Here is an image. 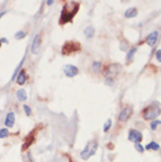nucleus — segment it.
I'll use <instances>...</instances> for the list:
<instances>
[{
	"label": "nucleus",
	"mask_w": 161,
	"mask_h": 162,
	"mask_svg": "<svg viewBox=\"0 0 161 162\" xmlns=\"http://www.w3.org/2000/svg\"><path fill=\"white\" fill-rule=\"evenodd\" d=\"M26 37V32H24V31H19V32H17L16 34H14V38L17 39V40H21V39H24Z\"/></svg>",
	"instance_id": "nucleus-21"
},
{
	"label": "nucleus",
	"mask_w": 161,
	"mask_h": 162,
	"mask_svg": "<svg viewBox=\"0 0 161 162\" xmlns=\"http://www.w3.org/2000/svg\"><path fill=\"white\" fill-rule=\"evenodd\" d=\"M160 153H161V151H160Z\"/></svg>",
	"instance_id": "nucleus-32"
},
{
	"label": "nucleus",
	"mask_w": 161,
	"mask_h": 162,
	"mask_svg": "<svg viewBox=\"0 0 161 162\" xmlns=\"http://www.w3.org/2000/svg\"><path fill=\"white\" fill-rule=\"evenodd\" d=\"M159 148H160V146L156 143V142H154V141H152V142H149L147 146H146V149L147 150H159Z\"/></svg>",
	"instance_id": "nucleus-18"
},
{
	"label": "nucleus",
	"mask_w": 161,
	"mask_h": 162,
	"mask_svg": "<svg viewBox=\"0 0 161 162\" xmlns=\"http://www.w3.org/2000/svg\"><path fill=\"white\" fill-rule=\"evenodd\" d=\"M24 112H25L26 116H31V114H32V109L28 105H24Z\"/></svg>",
	"instance_id": "nucleus-24"
},
{
	"label": "nucleus",
	"mask_w": 161,
	"mask_h": 162,
	"mask_svg": "<svg viewBox=\"0 0 161 162\" xmlns=\"http://www.w3.org/2000/svg\"><path fill=\"white\" fill-rule=\"evenodd\" d=\"M84 33H85V37H86L87 39H92V38L94 37V27H93V26L86 27L85 31H84Z\"/></svg>",
	"instance_id": "nucleus-15"
},
{
	"label": "nucleus",
	"mask_w": 161,
	"mask_h": 162,
	"mask_svg": "<svg viewBox=\"0 0 161 162\" xmlns=\"http://www.w3.org/2000/svg\"><path fill=\"white\" fill-rule=\"evenodd\" d=\"M17 96H18V100L21 101V102H24V101L27 100V93H26V91L23 89V88L19 89V91L17 92Z\"/></svg>",
	"instance_id": "nucleus-14"
},
{
	"label": "nucleus",
	"mask_w": 161,
	"mask_h": 162,
	"mask_svg": "<svg viewBox=\"0 0 161 162\" xmlns=\"http://www.w3.org/2000/svg\"><path fill=\"white\" fill-rule=\"evenodd\" d=\"M24 60H25V59H23V60L20 61V63H19V66H18V67L16 68V70H14V73H13V75H12V79H11L12 81H13V80H16V77H17V75H18V73H19V72L21 70V67H23V65H24Z\"/></svg>",
	"instance_id": "nucleus-19"
},
{
	"label": "nucleus",
	"mask_w": 161,
	"mask_h": 162,
	"mask_svg": "<svg viewBox=\"0 0 161 162\" xmlns=\"http://www.w3.org/2000/svg\"><path fill=\"white\" fill-rule=\"evenodd\" d=\"M0 47H1V41H0Z\"/></svg>",
	"instance_id": "nucleus-31"
},
{
	"label": "nucleus",
	"mask_w": 161,
	"mask_h": 162,
	"mask_svg": "<svg viewBox=\"0 0 161 162\" xmlns=\"http://www.w3.org/2000/svg\"><path fill=\"white\" fill-rule=\"evenodd\" d=\"M53 3H54V1H53V0H48V1H47V3H46V4H47V5H48V6H51V5H52V4H53Z\"/></svg>",
	"instance_id": "nucleus-29"
},
{
	"label": "nucleus",
	"mask_w": 161,
	"mask_h": 162,
	"mask_svg": "<svg viewBox=\"0 0 161 162\" xmlns=\"http://www.w3.org/2000/svg\"><path fill=\"white\" fill-rule=\"evenodd\" d=\"M133 114V108L132 107H125L119 114V121L120 122H126Z\"/></svg>",
	"instance_id": "nucleus-5"
},
{
	"label": "nucleus",
	"mask_w": 161,
	"mask_h": 162,
	"mask_svg": "<svg viewBox=\"0 0 161 162\" xmlns=\"http://www.w3.org/2000/svg\"><path fill=\"white\" fill-rule=\"evenodd\" d=\"M161 113V109L159 106L156 105H150V106H147L143 111H142V116L145 120H149V121H154L156 120V118L160 115Z\"/></svg>",
	"instance_id": "nucleus-2"
},
{
	"label": "nucleus",
	"mask_w": 161,
	"mask_h": 162,
	"mask_svg": "<svg viewBox=\"0 0 161 162\" xmlns=\"http://www.w3.org/2000/svg\"><path fill=\"white\" fill-rule=\"evenodd\" d=\"M134 147H135V149H136V150H138L140 154H142V153L145 151V148H143V147H142L140 143H135V144H134Z\"/></svg>",
	"instance_id": "nucleus-25"
},
{
	"label": "nucleus",
	"mask_w": 161,
	"mask_h": 162,
	"mask_svg": "<svg viewBox=\"0 0 161 162\" xmlns=\"http://www.w3.org/2000/svg\"><path fill=\"white\" fill-rule=\"evenodd\" d=\"M79 48H80V45H79V44H75V42H73V41H68V42H66V44L64 45V47H62V53H64V54H68V53H71V52H76Z\"/></svg>",
	"instance_id": "nucleus-4"
},
{
	"label": "nucleus",
	"mask_w": 161,
	"mask_h": 162,
	"mask_svg": "<svg viewBox=\"0 0 161 162\" xmlns=\"http://www.w3.org/2000/svg\"><path fill=\"white\" fill-rule=\"evenodd\" d=\"M128 140L134 143H140L142 141V134L136 129H131L128 133Z\"/></svg>",
	"instance_id": "nucleus-6"
},
{
	"label": "nucleus",
	"mask_w": 161,
	"mask_h": 162,
	"mask_svg": "<svg viewBox=\"0 0 161 162\" xmlns=\"http://www.w3.org/2000/svg\"><path fill=\"white\" fill-rule=\"evenodd\" d=\"M113 82H114V80H112V79H106L105 80V84L106 85H113Z\"/></svg>",
	"instance_id": "nucleus-27"
},
{
	"label": "nucleus",
	"mask_w": 161,
	"mask_h": 162,
	"mask_svg": "<svg viewBox=\"0 0 161 162\" xmlns=\"http://www.w3.org/2000/svg\"><path fill=\"white\" fill-rule=\"evenodd\" d=\"M111 126H112V120H111V119H108V120L106 121V123L104 125V132H105V133H107V132L109 130Z\"/></svg>",
	"instance_id": "nucleus-22"
},
{
	"label": "nucleus",
	"mask_w": 161,
	"mask_h": 162,
	"mask_svg": "<svg viewBox=\"0 0 161 162\" xmlns=\"http://www.w3.org/2000/svg\"><path fill=\"white\" fill-rule=\"evenodd\" d=\"M0 41H1V44H8V41H7L6 38H1V39H0Z\"/></svg>",
	"instance_id": "nucleus-28"
},
{
	"label": "nucleus",
	"mask_w": 161,
	"mask_h": 162,
	"mask_svg": "<svg viewBox=\"0 0 161 162\" xmlns=\"http://www.w3.org/2000/svg\"><path fill=\"white\" fill-rule=\"evenodd\" d=\"M159 125H161V121H160V120H154V121H152V122H150V129H152V130H155L156 127H157Z\"/></svg>",
	"instance_id": "nucleus-23"
},
{
	"label": "nucleus",
	"mask_w": 161,
	"mask_h": 162,
	"mask_svg": "<svg viewBox=\"0 0 161 162\" xmlns=\"http://www.w3.org/2000/svg\"><path fill=\"white\" fill-rule=\"evenodd\" d=\"M157 37H159V33H157V31H153L148 37H147V39H146V42L149 45V46H154L155 44H156V41H157Z\"/></svg>",
	"instance_id": "nucleus-11"
},
{
	"label": "nucleus",
	"mask_w": 161,
	"mask_h": 162,
	"mask_svg": "<svg viewBox=\"0 0 161 162\" xmlns=\"http://www.w3.org/2000/svg\"><path fill=\"white\" fill-rule=\"evenodd\" d=\"M14 122H16V114H14V112L7 113L6 119H5V126H6V128L13 127L14 126Z\"/></svg>",
	"instance_id": "nucleus-10"
},
{
	"label": "nucleus",
	"mask_w": 161,
	"mask_h": 162,
	"mask_svg": "<svg viewBox=\"0 0 161 162\" xmlns=\"http://www.w3.org/2000/svg\"><path fill=\"white\" fill-rule=\"evenodd\" d=\"M92 142L93 141H91V142H88L87 143V146L85 147V149L80 153V157L81 158H84V160H88L90 157H91V148H92Z\"/></svg>",
	"instance_id": "nucleus-12"
},
{
	"label": "nucleus",
	"mask_w": 161,
	"mask_h": 162,
	"mask_svg": "<svg viewBox=\"0 0 161 162\" xmlns=\"http://www.w3.org/2000/svg\"><path fill=\"white\" fill-rule=\"evenodd\" d=\"M27 79H28V76H27L26 70H25V69H21V70L18 73L17 77H16V81H17V84H18V85L23 86V85H25V84H26Z\"/></svg>",
	"instance_id": "nucleus-9"
},
{
	"label": "nucleus",
	"mask_w": 161,
	"mask_h": 162,
	"mask_svg": "<svg viewBox=\"0 0 161 162\" xmlns=\"http://www.w3.org/2000/svg\"><path fill=\"white\" fill-rule=\"evenodd\" d=\"M40 44H41V37L40 34H37L33 39V42H32V46H31V51L33 54H38L39 52V48H40Z\"/></svg>",
	"instance_id": "nucleus-8"
},
{
	"label": "nucleus",
	"mask_w": 161,
	"mask_h": 162,
	"mask_svg": "<svg viewBox=\"0 0 161 162\" xmlns=\"http://www.w3.org/2000/svg\"><path fill=\"white\" fill-rule=\"evenodd\" d=\"M8 135H10V132H8L7 128H1V129H0V139H5Z\"/></svg>",
	"instance_id": "nucleus-20"
},
{
	"label": "nucleus",
	"mask_w": 161,
	"mask_h": 162,
	"mask_svg": "<svg viewBox=\"0 0 161 162\" xmlns=\"http://www.w3.org/2000/svg\"><path fill=\"white\" fill-rule=\"evenodd\" d=\"M64 73L67 77H74L75 75H78L79 69H78V67H75L73 65H66V66H64Z\"/></svg>",
	"instance_id": "nucleus-7"
},
{
	"label": "nucleus",
	"mask_w": 161,
	"mask_h": 162,
	"mask_svg": "<svg viewBox=\"0 0 161 162\" xmlns=\"http://www.w3.org/2000/svg\"><path fill=\"white\" fill-rule=\"evenodd\" d=\"M92 69H93V72H94L95 74L100 73V72L102 70V63H101L100 61H94V62L92 63Z\"/></svg>",
	"instance_id": "nucleus-16"
},
{
	"label": "nucleus",
	"mask_w": 161,
	"mask_h": 162,
	"mask_svg": "<svg viewBox=\"0 0 161 162\" xmlns=\"http://www.w3.org/2000/svg\"><path fill=\"white\" fill-rule=\"evenodd\" d=\"M135 52H136V47H133L132 49H129V51H128V53H127V56H126L127 63H129V62L132 61V59H133V56H134Z\"/></svg>",
	"instance_id": "nucleus-17"
},
{
	"label": "nucleus",
	"mask_w": 161,
	"mask_h": 162,
	"mask_svg": "<svg viewBox=\"0 0 161 162\" xmlns=\"http://www.w3.org/2000/svg\"><path fill=\"white\" fill-rule=\"evenodd\" d=\"M5 13H6V12H1V13H0V19H1V17H3Z\"/></svg>",
	"instance_id": "nucleus-30"
},
{
	"label": "nucleus",
	"mask_w": 161,
	"mask_h": 162,
	"mask_svg": "<svg viewBox=\"0 0 161 162\" xmlns=\"http://www.w3.org/2000/svg\"><path fill=\"white\" fill-rule=\"evenodd\" d=\"M138 15V10L135 8V7H131V8H128L126 12H125V18H134V17H136Z\"/></svg>",
	"instance_id": "nucleus-13"
},
{
	"label": "nucleus",
	"mask_w": 161,
	"mask_h": 162,
	"mask_svg": "<svg viewBox=\"0 0 161 162\" xmlns=\"http://www.w3.org/2000/svg\"><path fill=\"white\" fill-rule=\"evenodd\" d=\"M121 69H122V66H121L120 63H112V65H109V66L105 69L104 75L106 76V79H112V80H114V77L121 72Z\"/></svg>",
	"instance_id": "nucleus-3"
},
{
	"label": "nucleus",
	"mask_w": 161,
	"mask_h": 162,
	"mask_svg": "<svg viewBox=\"0 0 161 162\" xmlns=\"http://www.w3.org/2000/svg\"><path fill=\"white\" fill-rule=\"evenodd\" d=\"M155 58L159 62H161V49H157L156 53H155Z\"/></svg>",
	"instance_id": "nucleus-26"
},
{
	"label": "nucleus",
	"mask_w": 161,
	"mask_h": 162,
	"mask_svg": "<svg viewBox=\"0 0 161 162\" xmlns=\"http://www.w3.org/2000/svg\"><path fill=\"white\" fill-rule=\"evenodd\" d=\"M79 7H80L79 3H67L62 7V11H61V15H60V20H59L60 24L64 25V24L71 23L73 20L74 15L78 13Z\"/></svg>",
	"instance_id": "nucleus-1"
}]
</instances>
